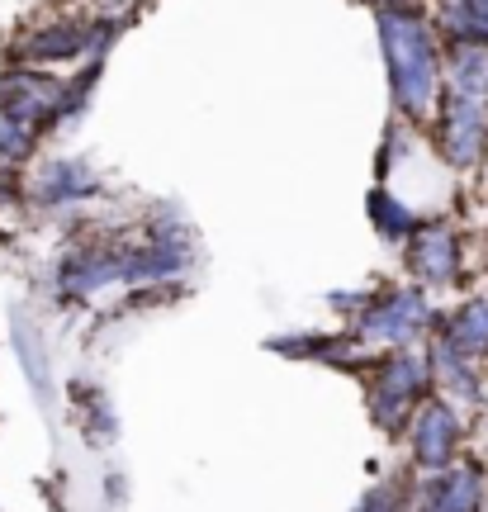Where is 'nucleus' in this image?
<instances>
[{"label": "nucleus", "mask_w": 488, "mask_h": 512, "mask_svg": "<svg viewBox=\"0 0 488 512\" xmlns=\"http://www.w3.org/2000/svg\"><path fill=\"white\" fill-rule=\"evenodd\" d=\"M380 43L394 110L408 124H427L432 105L441 100V72H446L432 19L417 5H389V10H380Z\"/></svg>", "instance_id": "obj_1"}, {"label": "nucleus", "mask_w": 488, "mask_h": 512, "mask_svg": "<svg viewBox=\"0 0 488 512\" xmlns=\"http://www.w3.org/2000/svg\"><path fill=\"white\" fill-rule=\"evenodd\" d=\"M114 19H57L29 38H19L24 62H67V57H105L114 48Z\"/></svg>", "instance_id": "obj_2"}, {"label": "nucleus", "mask_w": 488, "mask_h": 512, "mask_svg": "<svg viewBox=\"0 0 488 512\" xmlns=\"http://www.w3.org/2000/svg\"><path fill=\"white\" fill-rule=\"evenodd\" d=\"M436 143L451 166H479L488 152V100L460 91H441V114H436Z\"/></svg>", "instance_id": "obj_3"}, {"label": "nucleus", "mask_w": 488, "mask_h": 512, "mask_svg": "<svg viewBox=\"0 0 488 512\" xmlns=\"http://www.w3.org/2000/svg\"><path fill=\"white\" fill-rule=\"evenodd\" d=\"M100 195V176L91 162H76V157H53V162L38 166L34 181V204L43 209H62V204H81Z\"/></svg>", "instance_id": "obj_4"}, {"label": "nucleus", "mask_w": 488, "mask_h": 512, "mask_svg": "<svg viewBox=\"0 0 488 512\" xmlns=\"http://www.w3.org/2000/svg\"><path fill=\"white\" fill-rule=\"evenodd\" d=\"M408 266L427 285H451L460 271V238L446 223H422L413 233V247H408Z\"/></svg>", "instance_id": "obj_5"}, {"label": "nucleus", "mask_w": 488, "mask_h": 512, "mask_svg": "<svg viewBox=\"0 0 488 512\" xmlns=\"http://www.w3.org/2000/svg\"><path fill=\"white\" fill-rule=\"evenodd\" d=\"M422 328H427V299L417 290H394L384 304L365 309L361 318V332L375 337V342H408Z\"/></svg>", "instance_id": "obj_6"}, {"label": "nucleus", "mask_w": 488, "mask_h": 512, "mask_svg": "<svg viewBox=\"0 0 488 512\" xmlns=\"http://www.w3.org/2000/svg\"><path fill=\"white\" fill-rule=\"evenodd\" d=\"M427 384V370L417 356H394L380 375V394H375V413H380L384 427H394L403 418V408L413 403V394Z\"/></svg>", "instance_id": "obj_7"}, {"label": "nucleus", "mask_w": 488, "mask_h": 512, "mask_svg": "<svg viewBox=\"0 0 488 512\" xmlns=\"http://www.w3.org/2000/svg\"><path fill=\"white\" fill-rule=\"evenodd\" d=\"M446 91L488 100V48L484 43H451V53H446Z\"/></svg>", "instance_id": "obj_8"}, {"label": "nucleus", "mask_w": 488, "mask_h": 512, "mask_svg": "<svg viewBox=\"0 0 488 512\" xmlns=\"http://www.w3.org/2000/svg\"><path fill=\"white\" fill-rule=\"evenodd\" d=\"M451 446H455V418L432 403V408H422V418H417V432H413V451L417 460L427 465V470H441L446 460H451Z\"/></svg>", "instance_id": "obj_9"}, {"label": "nucleus", "mask_w": 488, "mask_h": 512, "mask_svg": "<svg viewBox=\"0 0 488 512\" xmlns=\"http://www.w3.org/2000/svg\"><path fill=\"white\" fill-rule=\"evenodd\" d=\"M479 470H446L432 489L422 494V512H479Z\"/></svg>", "instance_id": "obj_10"}, {"label": "nucleus", "mask_w": 488, "mask_h": 512, "mask_svg": "<svg viewBox=\"0 0 488 512\" xmlns=\"http://www.w3.org/2000/svg\"><path fill=\"white\" fill-rule=\"evenodd\" d=\"M436 19L451 43H484L488 48V0H441Z\"/></svg>", "instance_id": "obj_11"}, {"label": "nucleus", "mask_w": 488, "mask_h": 512, "mask_svg": "<svg viewBox=\"0 0 488 512\" xmlns=\"http://www.w3.org/2000/svg\"><path fill=\"white\" fill-rule=\"evenodd\" d=\"M370 223H375V233H380L384 242H408L417 228H422L413 209L403 200H394L389 190H375V195H370Z\"/></svg>", "instance_id": "obj_12"}, {"label": "nucleus", "mask_w": 488, "mask_h": 512, "mask_svg": "<svg viewBox=\"0 0 488 512\" xmlns=\"http://www.w3.org/2000/svg\"><path fill=\"white\" fill-rule=\"evenodd\" d=\"M484 347H488V304H470V309L451 323L446 351H455V356H479Z\"/></svg>", "instance_id": "obj_13"}, {"label": "nucleus", "mask_w": 488, "mask_h": 512, "mask_svg": "<svg viewBox=\"0 0 488 512\" xmlns=\"http://www.w3.org/2000/svg\"><path fill=\"white\" fill-rule=\"evenodd\" d=\"M38 147V128H29L15 114H0V166H19L29 162Z\"/></svg>", "instance_id": "obj_14"}, {"label": "nucleus", "mask_w": 488, "mask_h": 512, "mask_svg": "<svg viewBox=\"0 0 488 512\" xmlns=\"http://www.w3.org/2000/svg\"><path fill=\"white\" fill-rule=\"evenodd\" d=\"M370 5H380V10H389V5H413V0H370Z\"/></svg>", "instance_id": "obj_15"}]
</instances>
